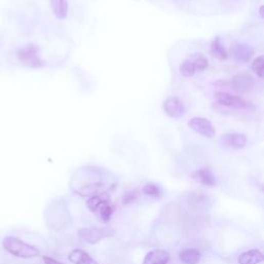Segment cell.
I'll return each instance as SVG.
<instances>
[{
    "label": "cell",
    "mask_w": 264,
    "mask_h": 264,
    "mask_svg": "<svg viewBox=\"0 0 264 264\" xmlns=\"http://www.w3.org/2000/svg\"><path fill=\"white\" fill-rule=\"evenodd\" d=\"M68 259L73 264H99L86 251L81 249L72 250L68 255Z\"/></svg>",
    "instance_id": "12"
},
{
    "label": "cell",
    "mask_w": 264,
    "mask_h": 264,
    "mask_svg": "<svg viewBox=\"0 0 264 264\" xmlns=\"http://www.w3.org/2000/svg\"><path fill=\"white\" fill-rule=\"evenodd\" d=\"M210 53L214 58H216L218 60H226L228 57L227 52L220 41V37H216L212 42L211 48H210Z\"/></svg>",
    "instance_id": "18"
},
{
    "label": "cell",
    "mask_w": 264,
    "mask_h": 264,
    "mask_svg": "<svg viewBox=\"0 0 264 264\" xmlns=\"http://www.w3.org/2000/svg\"><path fill=\"white\" fill-rule=\"evenodd\" d=\"M247 137L241 134H226L220 139V143L223 148L232 150L242 149L247 145Z\"/></svg>",
    "instance_id": "6"
},
{
    "label": "cell",
    "mask_w": 264,
    "mask_h": 264,
    "mask_svg": "<svg viewBox=\"0 0 264 264\" xmlns=\"http://www.w3.org/2000/svg\"><path fill=\"white\" fill-rule=\"evenodd\" d=\"M263 10H264V6H261L260 9H259V15L261 17V19H264V13H263Z\"/></svg>",
    "instance_id": "26"
},
{
    "label": "cell",
    "mask_w": 264,
    "mask_h": 264,
    "mask_svg": "<svg viewBox=\"0 0 264 264\" xmlns=\"http://www.w3.org/2000/svg\"><path fill=\"white\" fill-rule=\"evenodd\" d=\"M105 183L103 182H92L89 184H86L84 186H81L78 188L74 192L81 197H92L94 195H97L101 192H104L103 190L105 189Z\"/></svg>",
    "instance_id": "8"
},
{
    "label": "cell",
    "mask_w": 264,
    "mask_h": 264,
    "mask_svg": "<svg viewBox=\"0 0 264 264\" xmlns=\"http://www.w3.org/2000/svg\"><path fill=\"white\" fill-rule=\"evenodd\" d=\"M215 98L220 105L226 107H233V108H244V109H252L254 108L253 104L243 98L235 95H231L225 92H218L215 94Z\"/></svg>",
    "instance_id": "4"
},
{
    "label": "cell",
    "mask_w": 264,
    "mask_h": 264,
    "mask_svg": "<svg viewBox=\"0 0 264 264\" xmlns=\"http://www.w3.org/2000/svg\"><path fill=\"white\" fill-rule=\"evenodd\" d=\"M138 197V194L136 191H130L128 193H126L123 197V204L125 205H128L130 204L131 202H134Z\"/></svg>",
    "instance_id": "24"
},
{
    "label": "cell",
    "mask_w": 264,
    "mask_h": 264,
    "mask_svg": "<svg viewBox=\"0 0 264 264\" xmlns=\"http://www.w3.org/2000/svg\"><path fill=\"white\" fill-rule=\"evenodd\" d=\"M51 9L55 17L59 20H64L68 14V2L67 0H50Z\"/></svg>",
    "instance_id": "16"
},
{
    "label": "cell",
    "mask_w": 264,
    "mask_h": 264,
    "mask_svg": "<svg viewBox=\"0 0 264 264\" xmlns=\"http://www.w3.org/2000/svg\"><path fill=\"white\" fill-rule=\"evenodd\" d=\"M18 58L22 65L29 68H41L45 61L40 56V48L35 45H28L18 51Z\"/></svg>",
    "instance_id": "2"
},
{
    "label": "cell",
    "mask_w": 264,
    "mask_h": 264,
    "mask_svg": "<svg viewBox=\"0 0 264 264\" xmlns=\"http://www.w3.org/2000/svg\"><path fill=\"white\" fill-rule=\"evenodd\" d=\"M189 59L192 61L196 71H203L209 66V61H208L206 57L202 54H199V53L194 54Z\"/></svg>",
    "instance_id": "19"
},
{
    "label": "cell",
    "mask_w": 264,
    "mask_h": 264,
    "mask_svg": "<svg viewBox=\"0 0 264 264\" xmlns=\"http://www.w3.org/2000/svg\"><path fill=\"white\" fill-rule=\"evenodd\" d=\"M263 254L260 250L253 249L241 253L238 256V264H259L263 262Z\"/></svg>",
    "instance_id": "11"
},
{
    "label": "cell",
    "mask_w": 264,
    "mask_h": 264,
    "mask_svg": "<svg viewBox=\"0 0 264 264\" xmlns=\"http://www.w3.org/2000/svg\"><path fill=\"white\" fill-rule=\"evenodd\" d=\"M116 234V230L109 227L103 228H83L79 231V237L88 243L94 244L98 241L112 237Z\"/></svg>",
    "instance_id": "3"
},
{
    "label": "cell",
    "mask_w": 264,
    "mask_h": 264,
    "mask_svg": "<svg viewBox=\"0 0 264 264\" xmlns=\"http://www.w3.org/2000/svg\"><path fill=\"white\" fill-rule=\"evenodd\" d=\"M180 72L184 78H191L195 74V67L190 59H186L180 66Z\"/></svg>",
    "instance_id": "21"
},
{
    "label": "cell",
    "mask_w": 264,
    "mask_h": 264,
    "mask_svg": "<svg viewBox=\"0 0 264 264\" xmlns=\"http://www.w3.org/2000/svg\"><path fill=\"white\" fill-rule=\"evenodd\" d=\"M189 128H191L193 131L197 132L198 135L212 139L216 135V130L212 123L206 119L202 117H194L188 122Z\"/></svg>",
    "instance_id": "5"
},
{
    "label": "cell",
    "mask_w": 264,
    "mask_h": 264,
    "mask_svg": "<svg viewBox=\"0 0 264 264\" xmlns=\"http://www.w3.org/2000/svg\"><path fill=\"white\" fill-rule=\"evenodd\" d=\"M200 258H201L200 252L194 248L185 249L180 253V260L184 264H198V262L200 261Z\"/></svg>",
    "instance_id": "17"
},
{
    "label": "cell",
    "mask_w": 264,
    "mask_h": 264,
    "mask_svg": "<svg viewBox=\"0 0 264 264\" xmlns=\"http://www.w3.org/2000/svg\"><path fill=\"white\" fill-rule=\"evenodd\" d=\"M43 260H44V263L45 264H63L62 262L52 258V257H49V256H44L43 257Z\"/></svg>",
    "instance_id": "25"
},
{
    "label": "cell",
    "mask_w": 264,
    "mask_h": 264,
    "mask_svg": "<svg viewBox=\"0 0 264 264\" xmlns=\"http://www.w3.org/2000/svg\"><path fill=\"white\" fill-rule=\"evenodd\" d=\"M164 110L171 118H181L185 114L183 101L178 97H169L164 102Z\"/></svg>",
    "instance_id": "7"
},
{
    "label": "cell",
    "mask_w": 264,
    "mask_h": 264,
    "mask_svg": "<svg viewBox=\"0 0 264 264\" xmlns=\"http://www.w3.org/2000/svg\"><path fill=\"white\" fill-rule=\"evenodd\" d=\"M105 202H110V196L107 192H101L97 195L89 197L86 202V205L89 211L96 213L99 206Z\"/></svg>",
    "instance_id": "15"
},
{
    "label": "cell",
    "mask_w": 264,
    "mask_h": 264,
    "mask_svg": "<svg viewBox=\"0 0 264 264\" xmlns=\"http://www.w3.org/2000/svg\"><path fill=\"white\" fill-rule=\"evenodd\" d=\"M143 192L147 196H152L155 198H159L161 196V191H160L159 187L153 183H147L143 187Z\"/></svg>",
    "instance_id": "23"
},
{
    "label": "cell",
    "mask_w": 264,
    "mask_h": 264,
    "mask_svg": "<svg viewBox=\"0 0 264 264\" xmlns=\"http://www.w3.org/2000/svg\"><path fill=\"white\" fill-rule=\"evenodd\" d=\"M96 213L99 214V216H100L102 221L107 222L111 218V215L114 213V208H112L110 202H105V203H103V204H101L99 206V209L97 210Z\"/></svg>",
    "instance_id": "20"
},
{
    "label": "cell",
    "mask_w": 264,
    "mask_h": 264,
    "mask_svg": "<svg viewBox=\"0 0 264 264\" xmlns=\"http://www.w3.org/2000/svg\"><path fill=\"white\" fill-rule=\"evenodd\" d=\"M192 179L209 187H213L216 185V178L209 168H202V169L196 171L195 173L192 174Z\"/></svg>",
    "instance_id": "14"
},
{
    "label": "cell",
    "mask_w": 264,
    "mask_h": 264,
    "mask_svg": "<svg viewBox=\"0 0 264 264\" xmlns=\"http://www.w3.org/2000/svg\"><path fill=\"white\" fill-rule=\"evenodd\" d=\"M171 260V255L165 250H153L149 252L144 261L143 264H167Z\"/></svg>",
    "instance_id": "10"
},
{
    "label": "cell",
    "mask_w": 264,
    "mask_h": 264,
    "mask_svg": "<svg viewBox=\"0 0 264 264\" xmlns=\"http://www.w3.org/2000/svg\"><path fill=\"white\" fill-rule=\"evenodd\" d=\"M251 67H252V70L256 73V76H258L260 79H262L264 76V56L261 55V56L257 57L253 61Z\"/></svg>",
    "instance_id": "22"
},
{
    "label": "cell",
    "mask_w": 264,
    "mask_h": 264,
    "mask_svg": "<svg viewBox=\"0 0 264 264\" xmlns=\"http://www.w3.org/2000/svg\"><path fill=\"white\" fill-rule=\"evenodd\" d=\"M253 54H254V49L249 45L239 44V45H236L233 49V57L235 58L236 61L241 63H246L250 61Z\"/></svg>",
    "instance_id": "13"
},
{
    "label": "cell",
    "mask_w": 264,
    "mask_h": 264,
    "mask_svg": "<svg viewBox=\"0 0 264 264\" xmlns=\"http://www.w3.org/2000/svg\"><path fill=\"white\" fill-rule=\"evenodd\" d=\"M4 249L11 255L22 258L31 259L40 255V250L32 244H29L17 236H8L3 240Z\"/></svg>",
    "instance_id": "1"
},
{
    "label": "cell",
    "mask_w": 264,
    "mask_h": 264,
    "mask_svg": "<svg viewBox=\"0 0 264 264\" xmlns=\"http://www.w3.org/2000/svg\"><path fill=\"white\" fill-rule=\"evenodd\" d=\"M232 88L237 92H248L254 88V80L249 74H237L230 82Z\"/></svg>",
    "instance_id": "9"
}]
</instances>
